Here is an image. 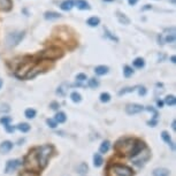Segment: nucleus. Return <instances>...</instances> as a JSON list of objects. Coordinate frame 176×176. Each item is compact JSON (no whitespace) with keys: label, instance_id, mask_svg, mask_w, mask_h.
<instances>
[{"label":"nucleus","instance_id":"13","mask_svg":"<svg viewBox=\"0 0 176 176\" xmlns=\"http://www.w3.org/2000/svg\"><path fill=\"white\" fill-rule=\"evenodd\" d=\"M116 18H117V20H119V22L121 23V24H124V25L130 24V18H128L124 13L120 12V10H116Z\"/></svg>","mask_w":176,"mask_h":176},{"label":"nucleus","instance_id":"40","mask_svg":"<svg viewBox=\"0 0 176 176\" xmlns=\"http://www.w3.org/2000/svg\"><path fill=\"white\" fill-rule=\"evenodd\" d=\"M5 128H6V130L8 131V132H13V131L15 130V128H14V127H10V124H7V126H5Z\"/></svg>","mask_w":176,"mask_h":176},{"label":"nucleus","instance_id":"5","mask_svg":"<svg viewBox=\"0 0 176 176\" xmlns=\"http://www.w3.org/2000/svg\"><path fill=\"white\" fill-rule=\"evenodd\" d=\"M175 41V30L172 29L170 33H162L158 36V43L160 45H163L165 43H174Z\"/></svg>","mask_w":176,"mask_h":176},{"label":"nucleus","instance_id":"14","mask_svg":"<svg viewBox=\"0 0 176 176\" xmlns=\"http://www.w3.org/2000/svg\"><path fill=\"white\" fill-rule=\"evenodd\" d=\"M13 7L12 0H0V10L4 12H9Z\"/></svg>","mask_w":176,"mask_h":176},{"label":"nucleus","instance_id":"3","mask_svg":"<svg viewBox=\"0 0 176 176\" xmlns=\"http://www.w3.org/2000/svg\"><path fill=\"white\" fill-rule=\"evenodd\" d=\"M108 174L109 176H131L132 172H131L130 168H128L127 166L115 165V166L109 168Z\"/></svg>","mask_w":176,"mask_h":176},{"label":"nucleus","instance_id":"30","mask_svg":"<svg viewBox=\"0 0 176 176\" xmlns=\"http://www.w3.org/2000/svg\"><path fill=\"white\" fill-rule=\"evenodd\" d=\"M24 115H25V117H28V119H35V116H36V111L33 108H28L27 111H25Z\"/></svg>","mask_w":176,"mask_h":176},{"label":"nucleus","instance_id":"8","mask_svg":"<svg viewBox=\"0 0 176 176\" xmlns=\"http://www.w3.org/2000/svg\"><path fill=\"white\" fill-rule=\"evenodd\" d=\"M145 149V145L143 142H139V140H137L135 144H132V147H131L130 152H129V154H130L131 158H134V157H136L137 154H139L140 152H142V150Z\"/></svg>","mask_w":176,"mask_h":176},{"label":"nucleus","instance_id":"25","mask_svg":"<svg viewBox=\"0 0 176 176\" xmlns=\"http://www.w3.org/2000/svg\"><path fill=\"white\" fill-rule=\"evenodd\" d=\"M165 104L168 105V106H175L176 104L175 96H167V97L165 98Z\"/></svg>","mask_w":176,"mask_h":176},{"label":"nucleus","instance_id":"19","mask_svg":"<svg viewBox=\"0 0 176 176\" xmlns=\"http://www.w3.org/2000/svg\"><path fill=\"white\" fill-rule=\"evenodd\" d=\"M103 163H104L103 157H101L100 154L96 153L95 155H93V165H95V167H100V166H103Z\"/></svg>","mask_w":176,"mask_h":176},{"label":"nucleus","instance_id":"41","mask_svg":"<svg viewBox=\"0 0 176 176\" xmlns=\"http://www.w3.org/2000/svg\"><path fill=\"white\" fill-rule=\"evenodd\" d=\"M147 9H152V5H145L142 10H147Z\"/></svg>","mask_w":176,"mask_h":176},{"label":"nucleus","instance_id":"12","mask_svg":"<svg viewBox=\"0 0 176 176\" xmlns=\"http://www.w3.org/2000/svg\"><path fill=\"white\" fill-rule=\"evenodd\" d=\"M60 18H61V14L53 12V10H47L44 13V18L47 21H54V20H58Z\"/></svg>","mask_w":176,"mask_h":176},{"label":"nucleus","instance_id":"22","mask_svg":"<svg viewBox=\"0 0 176 176\" xmlns=\"http://www.w3.org/2000/svg\"><path fill=\"white\" fill-rule=\"evenodd\" d=\"M132 65H134V67H135V68L142 69V68H144V66H145L144 59H143V58H136L135 60H134Z\"/></svg>","mask_w":176,"mask_h":176},{"label":"nucleus","instance_id":"10","mask_svg":"<svg viewBox=\"0 0 176 176\" xmlns=\"http://www.w3.org/2000/svg\"><path fill=\"white\" fill-rule=\"evenodd\" d=\"M13 149V143L10 142V140H5V142H2L1 144H0V152L1 153H8V152H10V150Z\"/></svg>","mask_w":176,"mask_h":176},{"label":"nucleus","instance_id":"49","mask_svg":"<svg viewBox=\"0 0 176 176\" xmlns=\"http://www.w3.org/2000/svg\"><path fill=\"white\" fill-rule=\"evenodd\" d=\"M155 1H159V0H155Z\"/></svg>","mask_w":176,"mask_h":176},{"label":"nucleus","instance_id":"39","mask_svg":"<svg viewBox=\"0 0 176 176\" xmlns=\"http://www.w3.org/2000/svg\"><path fill=\"white\" fill-rule=\"evenodd\" d=\"M50 107L52 109H58L59 107H60V104H59V103H57V101H53V103H51Z\"/></svg>","mask_w":176,"mask_h":176},{"label":"nucleus","instance_id":"35","mask_svg":"<svg viewBox=\"0 0 176 176\" xmlns=\"http://www.w3.org/2000/svg\"><path fill=\"white\" fill-rule=\"evenodd\" d=\"M12 122V119L9 116H4V117H1L0 119V123L1 124H4V126H7V124H9Z\"/></svg>","mask_w":176,"mask_h":176},{"label":"nucleus","instance_id":"2","mask_svg":"<svg viewBox=\"0 0 176 176\" xmlns=\"http://www.w3.org/2000/svg\"><path fill=\"white\" fill-rule=\"evenodd\" d=\"M25 36V32L24 31H14V32H10L7 35L6 37V44L8 47H15L18 46L21 41Z\"/></svg>","mask_w":176,"mask_h":176},{"label":"nucleus","instance_id":"26","mask_svg":"<svg viewBox=\"0 0 176 176\" xmlns=\"http://www.w3.org/2000/svg\"><path fill=\"white\" fill-rule=\"evenodd\" d=\"M123 75H124V77L132 76L134 75V69L130 66H124V68H123Z\"/></svg>","mask_w":176,"mask_h":176},{"label":"nucleus","instance_id":"16","mask_svg":"<svg viewBox=\"0 0 176 176\" xmlns=\"http://www.w3.org/2000/svg\"><path fill=\"white\" fill-rule=\"evenodd\" d=\"M153 176H169L170 172L168 170L167 168H155L152 173Z\"/></svg>","mask_w":176,"mask_h":176},{"label":"nucleus","instance_id":"17","mask_svg":"<svg viewBox=\"0 0 176 176\" xmlns=\"http://www.w3.org/2000/svg\"><path fill=\"white\" fill-rule=\"evenodd\" d=\"M109 72V68L107 66H97L95 68V72L96 75H98V76H103V75H106V74H108Z\"/></svg>","mask_w":176,"mask_h":176},{"label":"nucleus","instance_id":"27","mask_svg":"<svg viewBox=\"0 0 176 176\" xmlns=\"http://www.w3.org/2000/svg\"><path fill=\"white\" fill-rule=\"evenodd\" d=\"M70 99L74 101V103H81V100H82V96L78 93V92H72V95H70Z\"/></svg>","mask_w":176,"mask_h":176},{"label":"nucleus","instance_id":"34","mask_svg":"<svg viewBox=\"0 0 176 176\" xmlns=\"http://www.w3.org/2000/svg\"><path fill=\"white\" fill-rule=\"evenodd\" d=\"M46 123H47V126L50 127V128H52V129L57 128V126H58V123H57L55 120H53V119H47V120H46Z\"/></svg>","mask_w":176,"mask_h":176},{"label":"nucleus","instance_id":"33","mask_svg":"<svg viewBox=\"0 0 176 176\" xmlns=\"http://www.w3.org/2000/svg\"><path fill=\"white\" fill-rule=\"evenodd\" d=\"M100 101L101 103H108L109 100H111V95L107 93V92H103L101 95H100Z\"/></svg>","mask_w":176,"mask_h":176},{"label":"nucleus","instance_id":"9","mask_svg":"<svg viewBox=\"0 0 176 176\" xmlns=\"http://www.w3.org/2000/svg\"><path fill=\"white\" fill-rule=\"evenodd\" d=\"M74 5H75L80 10H90L91 9L90 4H89L86 0H75V1H74Z\"/></svg>","mask_w":176,"mask_h":176},{"label":"nucleus","instance_id":"21","mask_svg":"<svg viewBox=\"0 0 176 176\" xmlns=\"http://www.w3.org/2000/svg\"><path fill=\"white\" fill-rule=\"evenodd\" d=\"M161 138H162V139L165 140L168 145H170V146H172V149L174 150V144H173L172 138H170V136H169V134H168L167 131H162V132H161Z\"/></svg>","mask_w":176,"mask_h":176},{"label":"nucleus","instance_id":"6","mask_svg":"<svg viewBox=\"0 0 176 176\" xmlns=\"http://www.w3.org/2000/svg\"><path fill=\"white\" fill-rule=\"evenodd\" d=\"M22 165V161L18 159H14V160H8L6 163V168H5V173L9 174V173L14 172L15 169H18L20 166Z\"/></svg>","mask_w":176,"mask_h":176},{"label":"nucleus","instance_id":"28","mask_svg":"<svg viewBox=\"0 0 176 176\" xmlns=\"http://www.w3.org/2000/svg\"><path fill=\"white\" fill-rule=\"evenodd\" d=\"M88 85H89V88H91V89H96V88L99 86V81H98L97 78H90L89 82H88Z\"/></svg>","mask_w":176,"mask_h":176},{"label":"nucleus","instance_id":"44","mask_svg":"<svg viewBox=\"0 0 176 176\" xmlns=\"http://www.w3.org/2000/svg\"><path fill=\"white\" fill-rule=\"evenodd\" d=\"M172 128H173V130H175V129H176V122H175V121H173V123H172Z\"/></svg>","mask_w":176,"mask_h":176},{"label":"nucleus","instance_id":"4","mask_svg":"<svg viewBox=\"0 0 176 176\" xmlns=\"http://www.w3.org/2000/svg\"><path fill=\"white\" fill-rule=\"evenodd\" d=\"M62 55V51L58 49V47H50L45 50L43 53L41 54V58L44 59H50V60H55V59L60 58Z\"/></svg>","mask_w":176,"mask_h":176},{"label":"nucleus","instance_id":"24","mask_svg":"<svg viewBox=\"0 0 176 176\" xmlns=\"http://www.w3.org/2000/svg\"><path fill=\"white\" fill-rule=\"evenodd\" d=\"M54 120L57 123H63V122H66V120H67V116H66V114L63 113V112H59V113L55 114Z\"/></svg>","mask_w":176,"mask_h":176},{"label":"nucleus","instance_id":"31","mask_svg":"<svg viewBox=\"0 0 176 176\" xmlns=\"http://www.w3.org/2000/svg\"><path fill=\"white\" fill-rule=\"evenodd\" d=\"M18 129L20 131H22V132H28L30 130V126L28 123H20L18 126Z\"/></svg>","mask_w":176,"mask_h":176},{"label":"nucleus","instance_id":"48","mask_svg":"<svg viewBox=\"0 0 176 176\" xmlns=\"http://www.w3.org/2000/svg\"><path fill=\"white\" fill-rule=\"evenodd\" d=\"M170 1H172L173 4H175V0H170Z\"/></svg>","mask_w":176,"mask_h":176},{"label":"nucleus","instance_id":"36","mask_svg":"<svg viewBox=\"0 0 176 176\" xmlns=\"http://www.w3.org/2000/svg\"><path fill=\"white\" fill-rule=\"evenodd\" d=\"M104 30H105V32H106V36L108 37V38H111V39L114 41H119V38L115 37V36H113V35H112V32H109L107 28H104Z\"/></svg>","mask_w":176,"mask_h":176},{"label":"nucleus","instance_id":"37","mask_svg":"<svg viewBox=\"0 0 176 176\" xmlns=\"http://www.w3.org/2000/svg\"><path fill=\"white\" fill-rule=\"evenodd\" d=\"M76 80L78 82H84L88 80V77H86L85 74H83V72H81V74H77L76 75Z\"/></svg>","mask_w":176,"mask_h":176},{"label":"nucleus","instance_id":"46","mask_svg":"<svg viewBox=\"0 0 176 176\" xmlns=\"http://www.w3.org/2000/svg\"><path fill=\"white\" fill-rule=\"evenodd\" d=\"M104 1H106V2H112V1H114V0H104Z\"/></svg>","mask_w":176,"mask_h":176},{"label":"nucleus","instance_id":"20","mask_svg":"<svg viewBox=\"0 0 176 176\" xmlns=\"http://www.w3.org/2000/svg\"><path fill=\"white\" fill-rule=\"evenodd\" d=\"M109 147H111V143H109L108 140H105V142H103V143H101V145H100L99 152L101 154L107 153V152H108V150H109Z\"/></svg>","mask_w":176,"mask_h":176},{"label":"nucleus","instance_id":"47","mask_svg":"<svg viewBox=\"0 0 176 176\" xmlns=\"http://www.w3.org/2000/svg\"><path fill=\"white\" fill-rule=\"evenodd\" d=\"M1 86H2V81L0 80V89H1Z\"/></svg>","mask_w":176,"mask_h":176},{"label":"nucleus","instance_id":"7","mask_svg":"<svg viewBox=\"0 0 176 176\" xmlns=\"http://www.w3.org/2000/svg\"><path fill=\"white\" fill-rule=\"evenodd\" d=\"M144 106H142L139 104H129L127 105L126 107V112L129 115H134V114H138L140 112H143L144 111Z\"/></svg>","mask_w":176,"mask_h":176},{"label":"nucleus","instance_id":"18","mask_svg":"<svg viewBox=\"0 0 176 176\" xmlns=\"http://www.w3.org/2000/svg\"><path fill=\"white\" fill-rule=\"evenodd\" d=\"M86 24L91 28L98 27V25L100 24V18H97V16H91V18H89L88 20H86Z\"/></svg>","mask_w":176,"mask_h":176},{"label":"nucleus","instance_id":"38","mask_svg":"<svg viewBox=\"0 0 176 176\" xmlns=\"http://www.w3.org/2000/svg\"><path fill=\"white\" fill-rule=\"evenodd\" d=\"M138 95L139 96H145L146 95V89L144 86H139V90H138Z\"/></svg>","mask_w":176,"mask_h":176},{"label":"nucleus","instance_id":"29","mask_svg":"<svg viewBox=\"0 0 176 176\" xmlns=\"http://www.w3.org/2000/svg\"><path fill=\"white\" fill-rule=\"evenodd\" d=\"M77 172H78V174H81V175L86 174V172H88V165H86V163H81V165L77 167Z\"/></svg>","mask_w":176,"mask_h":176},{"label":"nucleus","instance_id":"32","mask_svg":"<svg viewBox=\"0 0 176 176\" xmlns=\"http://www.w3.org/2000/svg\"><path fill=\"white\" fill-rule=\"evenodd\" d=\"M136 90V86H132V88H124L122 90L119 91V96H123L126 93H130V92H134Z\"/></svg>","mask_w":176,"mask_h":176},{"label":"nucleus","instance_id":"23","mask_svg":"<svg viewBox=\"0 0 176 176\" xmlns=\"http://www.w3.org/2000/svg\"><path fill=\"white\" fill-rule=\"evenodd\" d=\"M67 92H68L67 84H62V85H60L58 88V90H57V95H59L60 97H65V96L67 95Z\"/></svg>","mask_w":176,"mask_h":176},{"label":"nucleus","instance_id":"42","mask_svg":"<svg viewBox=\"0 0 176 176\" xmlns=\"http://www.w3.org/2000/svg\"><path fill=\"white\" fill-rule=\"evenodd\" d=\"M137 1H138V0H128V2H129V5H130V6H134V5H136V4H137Z\"/></svg>","mask_w":176,"mask_h":176},{"label":"nucleus","instance_id":"11","mask_svg":"<svg viewBox=\"0 0 176 176\" xmlns=\"http://www.w3.org/2000/svg\"><path fill=\"white\" fill-rule=\"evenodd\" d=\"M149 157H150L149 152H147V153L145 154V155H144V157H143V158L140 157L139 154H137L136 157H134V158H132V162L135 163L136 166H143L145 161H146V160L149 159Z\"/></svg>","mask_w":176,"mask_h":176},{"label":"nucleus","instance_id":"15","mask_svg":"<svg viewBox=\"0 0 176 176\" xmlns=\"http://www.w3.org/2000/svg\"><path fill=\"white\" fill-rule=\"evenodd\" d=\"M74 6H75L74 5V0H65L60 5V8L62 9L63 12H69V10H72Z\"/></svg>","mask_w":176,"mask_h":176},{"label":"nucleus","instance_id":"45","mask_svg":"<svg viewBox=\"0 0 176 176\" xmlns=\"http://www.w3.org/2000/svg\"><path fill=\"white\" fill-rule=\"evenodd\" d=\"M170 60H172V62H173V63H175V62H176V58L174 57V55H173L172 58H170Z\"/></svg>","mask_w":176,"mask_h":176},{"label":"nucleus","instance_id":"1","mask_svg":"<svg viewBox=\"0 0 176 176\" xmlns=\"http://www.w3.org/2000/svg\"><path fill=\"white\" fill-rule=\"evenodd\" d=\"M51 152H52V146H50V145H43L37 150L36 158L39 167H45L47 160L51 155Z\"/></svg>","mask_w":176,"mask_h":176},{"label":"nucleus","instance_id":"43","mask_svg":"<svg viewBox=\"0 0 176 176\" xmlns=\"http://www.w3.org/2000/svg\"><path fill=\"white\" fill-rule=\"evenodd\" d=\"M157 105H158L159 107L161 108V107H162V105H163V103H162V101H160V100H158V101H157Z\"/></svg>","mask_w":176,"mask_h":176}]
</instances>
